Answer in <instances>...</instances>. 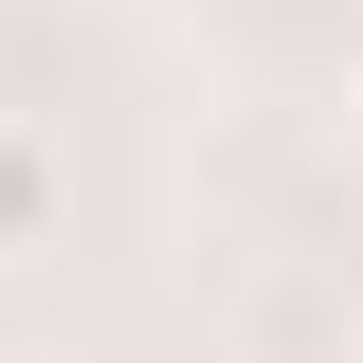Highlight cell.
Returning <instances> with one entry per match:
<instances>
[{
  "label": "cell",
  "mask_w": 363,
  "mask_h": 363,
  "mask_svg": "<svg viewBox=\"0 0 363 363\" xmlns=\"http://www.w3.org/2000/svg\"><path fill=\"white\" fill-rule=\"evenodd\" d=\"M345 182H363V91H345Z\"/></svg>",
  "instance_id": "2"
},
{
  "label": "cell",
  "mask_w": 363,
  "mask_h": 363,
  "mask_svg": "<svg viewBox=\"0 0 363 363\" xmlns=\"http://www.w3.org/2000/svg\"><path fill=\"white\" fill-rule=\"evenodd\" d=\"M55 200H73V182H55V128H37V109H0V272L55 255Z\"/></svg>",
  "instance_id": "1"
}]
</instances>
